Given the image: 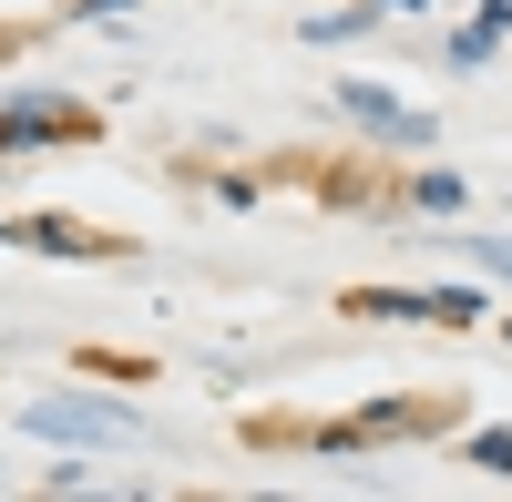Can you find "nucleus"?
Here are the masks:
<instances>
[{"label":"nucleus","mask_w":512,"mask_h":502,"mask_svg":"<svg viewBox=\"0 0 512 502\" xmlns=\"http://www.w3.org/2000/svg\"><path fill=\"white\" fill-rule=\"evenodd\" d=\"M31 431L41 441H134V410H113V400H31Z\"/></svg>","instance_id":"nucleus-1"},{"label":"nucleus","mask_w":512,"mask_h":502,"mask_svg":"<svg viewBox=\"0 0 512 502\" xmlns=\"http://www.w3.org/2000/svg\"><path fill=\"white\" fill-rule=\"evenodd\" d=\"M338 103H349L359 123H379V134H410V144H420V134H431V123H420V113H410L400 93H379V82H349V93H338Z\"/></svg>","instance_id":"nucleus-3"},{"label":"nucleus","mask_w":512,"mask_h":502,"mask_svg":"<svg viewBox=\"0 0 512 502\" xmlns=\"http://www.w3.org/2000/svg\"><path fill=\"white\" fill-rule=\"evenodd\" d=\"M472 462H482V472H502V482H512V431H482V441H472Z\"/></svg>","instance_id":"nucleus-4"},{"label":"nucleus","mask_w":512,"mask_h":502,"mask_svg":"<svg viewBox=\"0 0 512 502\" xmlns=\"http://www.w3.org/2000/svg\"><path fill=\"white\" fill-rule=\"evenodd\" d=\"M82 134H93V113H82V103H52V93L21 103V113H0V144H82Z\"/></svg>","instance_id":"nucleus-2"},{"label":"nucleus","mask_w":512,"mask_h":502,"mask_svg":"<svg viewBox=\"0 0 512 502\" xmlns=\"http://www.w3.org/2000/svg\"><path fill=\"white\" fill-rule=\"evenodd\" d=\"M482 267H502V277H512V236H502V246H482Z\"/></svg>","instance_id":"nucleus-5"}]
</instances>
